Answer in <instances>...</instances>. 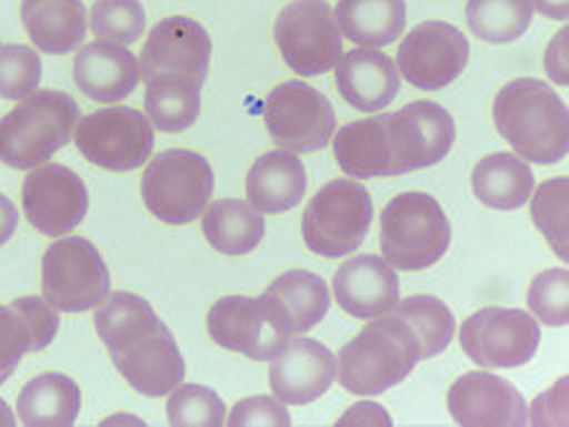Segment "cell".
<instances>
[{
	"mask_svg": "<svg viewBox=\"0 0 569 427\" xmlns=\"http://www.w3.org/2000/svg\"><path fill=\"white\" fill-rule=\"evenodd\" d=\"M395 177L426 170L448 157L456 142V122L446 106L436 102H412L388 114Z\"/></svg>",
	"mask_w": 569,
	"mask_h": 427,
	"instance_id": "cell-17",
	"label": "cell"
},
{
	"mask_svg": "<svg viewBox=\"0 0 569 427\" xmlns=\"http://www.w3.org/2000/svg\"><path fill=\"white\" fill-rule=\"evenodd\" d=\"M203 235L210 248L223 256H246L259 248L266 238L263 213L256 211L249 200L223 197L210 203L203 213Z\"/></svg>",
	"mask_w": 569,
	"mask_h": 427,
	"instance_id": "cell-28",
	"label": "cell"
},
{
	"mask_svg": "<svg viewBox=\"0 0 569 427\" xmlns=\"http://www.w3.org/2000/svg\"><path fill=\"white\" fill-rule=\"evenodd\" d=\"M41 286L43 298L57 312L81 314L104 302L112 278L94 243L79 235H61L43 253Z\"/></svg>",
	"mask_w": 569,
	"mask_h": 427,
	"instance_id": "cell-8",
	"label": "cell"
},
{
	"mask_svg": "<svg viewBox=\"0 0 569 427\" xmlns=\"http://www.w3.org/2000/svg\"><path fill=\"white\" fill-rule=\"evenodd\" d=\"M16 423V415L8 410V405L0 399V425H13Z\"/></svg>",
	"mask_w": 569,
	"mask_h": 427,
	"instance_id": "cell-48",
	"label": "cell"
},
{
	"mask_svg": "<svg viewBox=\"0 0 569 427\" xmlns=\"http://www.w3.org/2000/svg\"><path fill=\"white\" fill-rule=\"evenodd\" d=\"M531 221L562 261H569V180L552 177L531 193Z\"/></svg>",
	"mask_w": 569,
	"mask_h": 427,
	"instance_id": "cell-34",
	"label": "cell"
},
{
	"mask_svg": "<svg viewBox=\"0 0 569 427\" xmlns=\"http://www.w3.org/2000/svg\"><path fill=\"white\" fill-rule=\"evenodd\" d=\"M41 77L43 63L39 51L21 43L0 47V99L21 102L39 89Z\"/></svg>",
	"mask_w": 569,
	"mask_h": 427,
	"instance_id": "cell-37",
	"label": "cell"
},
{
	"mask_svg": "<svg viewBox=\"0 0 569 427\" xmlns=\"http://www.w3.org/2000/svg\"><path fill=\"white\" fill-rule=\"evenodd\" d=\"M535 8L531 0H468V29L486 43L503 47L529 31Z\"/></svg>",
	"mask_w": 569,
	"mask_h": 427,
	"instance_id": "cell-32",
	"label": "cell"
},
{
	"mask_svg": "<svg viewBox=\"0 0 569 427\" xmlns=\"http://www.w3.org/2000/svg\"><path fill=\"white\" fill-rule=\"evenodd\" d=\"M273 41L299 77H319L342 57V33L327 0H291L277 18Z\"/></svg>",
	"mask_w": 569,
	"mask_h": 427,
	"instance_id": "cell-10",
	"label": "cell"
},
{
	"mask_svg": "<svg viewBox=\"0 0 569 427\" xmlns=\"http://www.w3.org/2000/svg\"><path fill=\"white\" fill-rule=\"evenodd\" d=\"M531 8L552 21H567L569 18V0H531Z\"/></svg>",
	"mask_w": 569,
	"mask_h": 427,
	"instance_id": "cell-46",
	"label": "cell"
},
{
	"mask_svg": "<svg viewBox=\"0 0 569 427\" xmlns=\"http://www.w3.org/2000/svg\"><path fill=\"white\" fill-rule=\"evenodd\" d=\"M89 211V190L71 167H33L23 183V215L33 231L49 238H61L84 221Z\"/></svg>",
	"mask_w": 569,
	"mask_h": 427,
	"instance_id": "cell-16",
	"label": "cell"
},
{
	"mask_svg": "<svg viewBox=\"0 0 569 427\" xmlns=\"http://www.w3.org/2000/svg\"><path fill=\"white\" fill-rule=\"evenodd\" d=\"M448 413L466 427L529 425L527 399L511 382L489 372H468L448 389Z\"/></svg>",
	"mask_w": 569,
	"mask_h": 427,
	"instance_id": "cell-18",
	"label": "cell"
},
{
	"mask_svg": "<svg viewBox=\"0 0 569 427\" xmlns=\"http://www.w3.org/2000/svg\"><path fill=\"white\" fill-rule=\"evenodd\" d=\"M140 61L127 47L94 41L81 47L73 59V84L79 92L99 104H117L140 84Z\"/></svg>",
	"mask_w": 569,
	"mask_h": 427,
	"instance_id": "cell-21",
	"label": "cell"
},
{
	"mask_svg": "<svg viewBox=\"0 0 569 427\" xmlns=\"http://www.w3.org/2000/svg\"><path fill=\"white\" fill-rule=\"evenodd\" d=\"M423 359L416 334L398 316H380L350 339L337 357V377L347 393L372 397L406 382Z\"/></svg>",
	"mask_w": 569,
	"mask_h": 427,
	"instance_id": "cell-3",
	"label": "cell"
},
{
	"mask_svg": "<svg viewBox=\"0 0 569 427\" xmlns=\"http://www.w3.org/2000/svg\"><path fill=\"white\" fill-rule=\"evenodd\" d=\"M31 347V332L18 308L13 304L0 306V385L13 375Z\"/></svg>",
	"mask_w": 569,
	"mask_h": 427,
	"instance_id": "cell-39",
	"label": "cell"
},
{
	"mask_svg": "<svg viewBox=\"0 0 569 427\" xmlns=\"http://www.w3.org/2000/svg\"><path fill=\"white\" fill-rule=\"evenodd\" d=\"M73 142L91 165L109 172H132L150 157L154 132L140 109L107 106L79 120Z\"/></svg>",
	"mask_w": 569,
	"mask_h": 427,
	"instance_id": "cell-11",
	"label": "cell"
},
{
	"mask_svg": "<svg viewBox=\"0 0 569 427\" xmlns=\"http://www.w3.org/2000/svg\"><path fill=\"white\" fill-rule=\"evenodd\" d=\"M476 197L493 211H519L535 193V172L519 154L497 152L483 157L471 175Z\"/></svg>",
	"mask_w": 569,
	"mask_h": 427,
	"instance_id": "cell-29",
	"label": "cell"
},
{
	"mask_svg": "<svg viewBox=\"0 0 569 427\" xmlns=\"http://www.w3.org/2000/svg\"><path fill=\"white\" fill-rule=\"evenodd\" d=\"M263 122L279 150L317 152L332 140L337 114L329 99L307 81H283L263 102Z\"/></svg>",
	"mask_w": 569,
	"mask_h": 427,
	"instance_id": "cell-12",
	"label": "cell"
},
{
	"mask_svg": "<svg viewBox=\"0 0 569 427\" xmlns=\"http://www.w3.org/2000/svg\"><path fill=\"white\" fill-rule=\"evenodd\" d=\"M307 193V167L289 150L261 154L246 175V197L263 215L293 211Z\"/></svg>",
	"mask_w": 569,
	"mask_h": 427,
	"instance_id": "cell-23",
	"label": "cell"
},
{
	"mask_svg": "<svg viewBox=\"0 0 569 427\" xmlns=\"http://www.w3.org/2000/svg\"><path fill=\"white\" fill-rule=\"evenodd\" d=\"M332 291L339 308L355 319H380L400 302V281L380 256H355L337 268Z\"/></svg>",
	"mask_w": 569,
	"mask_h": 427,
	"instance_id": "cell-20",
	"label": "cell"
},
{
	"mask_svg": "<svg viewBox=\"0 0 569 427\" xmlns=\"http://www.w3.org/2000/svg\"><path fill=\"white\" fill-rule=\"evenodd\" d=\"M493 124L521 160L535 165H557L567 157V106L545 81H509L493 99Z\"/></svg>",
	"mask_w": 569,
	"mask_h": 427,
	"instance_id": "cell-2",
	"label": "cell"
},
{
	"mask_svg": "<svg viewBox=\"0 0 569 427\" xmlns=\"http://www.w3.org/2000/svg\"><path fill=\"white\" fill-rule=\"evenodd\" d=\"M208 334L220 349L271 362L291 339V326L269 296H226L210 306Z\"/></svg>",
	"mask_w": 569,
	"mask_h": 427,
	"instance_id": "cell-9",
	"label": "cell"
},
{
	"mask_svg": "<svg viewBox=\"0 0 569 427\" xmlns=\"http://www.w3.org/2000/svg\"><path fill=\"white\" fill-rule=\"evenodd\" d=\"M539 324L521 308H481L461 326V349L483 369H519L537 354Z\"/></svg>",
	"mask_w": 569,
	"mask_h": 427,
	"instance_id": "cell-13",
	"label": "cell"
},
{
	"mask_svg": "<svg viewBox=\"0 0 569 427\" xmlns=\"http://www.w3.org/2000/svg\"><path fill=\"white\" fill-rule=\"evenodd\" d=\"M545 71L557 87L569 84V29L555 33L545 51Z\"/></svg>",
	"mask_w": 569,
	"mask_h": 427,
	"instance_id": "cell-43",
	"label": "cell"
},
{
	"mask_svg": "<svg viewBox=\"0 0 569 427\" xmlns=\"http://www.w3.org/2000/svg\"><path fill=\"white\" fill-rule=\"evenodd\" d=\"M21 18L33 47L51 57L81 49L89 31L81 0H23Z\"/></svg>",
	"mask_w": 569,
	"mask_h": 427,
	"instance_id": "cell-25",
	"label": "cell"
},
{
	"mask_svg": "<svg viewBox=\"0 0 569 427\" xmlns=\"http://www.w3.org/2000/svg\"><path fill=\"white\" fill-rule=\"evenodd\" d=\"M335 157L347 177H395V154L388 114L347 124L335 138Z\"/></svg>",
	"mask_w": 569,
	"mask_h": 427,
	"instance_id": "cell-24",
	"label": "cell"
},
{
	"mask_svg": "<svg viewBox=\"0 0 569 427\" xmlns=\"http://www.w3.org/2000/svg\"><path fill=\"white\" fill-rule=\"evenodd\" d=\"M337 29L357 49H385L406 31V0H337Z\"/></svg>",
	"mask_w": 569,
	"mask_h": 427,
	"instance_id": "cell-26",
	"label": "cell"
},
{
	"mask_svg": "<svg viewBox=\"0 0 569 427\" xmlns=\"http://www.w3.org/2000/svg\"><path fill=\"white\" fill-rule=\"evenodd\" d=\"M372 223V195L355 180H332L311 197L301 238L321 258H345L365 243Z\"/></svg>",
	"mask_w": 569,
	"mask_h": 427,
	"instance_id": "cell-6",
	"label": "cell"
},
{
	"mask_svg": "<svg viewBox=\"0 0 569 427\" xmlns=\"http://www.w3.org/2000/svg\"><path fill=\"white\" fill-rule=\"evenodd\" d=\"M337 379V359L325 344L297 336L271 359L269 385L283 405H311L329 393Z\"/></svg>",
	"mask_w": 569,
	"mask_h": 427,
	"instance_id": "cell-19",
	"label": "cell"
},
{
	"mask_svg": "<svg viewBox=\"0 0 569 427\" xmlns=\"http://www.w3.org/2000/svg\"><path fill=\"white\" fill-rule=\"evenodd\" d=\"M263 294L287 316L291 334H307L315 329L317 324L325 322L329 306H332L325 278L301 268L287 271Z\"/></svg>",
	"mask_w": 569,
	"mask_h": 427,
	"instance_id": "cell-30",
	"label": "cell"
},
{
	"mask_svg": "<svg viewBox=\"0 0 569 427\" xmlns=\"http://www.w3.org/2000/svg\"><path fill=\"white\" fill-rule=\"evenodd\" d=\"M339 427L345 425H392L390 413L380 407L378 403H357L352 410H347L342 417L337 420Z\"/></svg>",
	"mask_w": 569,
	"mask_h": 427,
	"instance_id": "cell-44",
	"label": "cell"
},
{
	"mask_svg": "<svg viewBox=\"0 0 569 427\" xmlns=\"http://www.w3.org/2000/svg\"><path fill=\"white\" fill-rule=\"evenodd\" d=\"M228 425H277L287 427L291 425V415L287 405L277 397H246L233 407V413L228 415Z\"/></svg>",
	"mask_w": 569,
	"mask_h": 427,
	"instance_id": "cell-41",
	"label": "cell"
},
{
	"mask_svg": "<svg viewBox=\"0 0 569 427\" xmlns=\"http://www.w3.org/2000/svg\"><path fill=\"white\" fill-rule=\"evenodd\" d=\"M337 92L357 112H380L400 92L395 59L378 49H355L335 63Z\"/></svg>",
	"mask_w": 569,
	"mask_h": 427,
	"instance_id": "cell-22",
	"label": "cell"
},
{
	"mask_svg": "<svg viewBox=\"0 0 569 427\" xmlns=\"http://www.w3.org/2000/svg\"><path fill=\"white\" fill-rule=\"evenodd\" d=\"M451 223L438 200L428 193H400L380 217L382 258L395 271H426L446 256Z\"/></svg>",
	"mask_w": 569,
	"mask_h": 427,
	"instance_id": "cell-5",
	"label": "cell"
},
{
	"mask_svg": "<svg viewBox=\"0 0 569 427\" xmlns=\"http://www.w3.org/2000/svg\"><path fill=\"white\" fill-rule=\"evenodd\" d=\"M216 177L210 162L192 150H168L147 165L142 200L164 225H188L210 205Z\"/></svg>",
	"mask_w": 569,
	"mask_h": 427,
	"instance_id": "cell-7",
	"label": "cell"
},
{
	"mask_svg": "<svg viewBox=\"0 0 569 427\" xmlns=\"http://www.w3.org/2000/svg\"><path fill=\"white\" fill-rule=\"evenodd\" d=\"M168 420L170 425H192V427H218L226 425V405L213 389L203 385H180L172 389L168 399Z\"/></svg>",
	"mask_w": 569,
	"mask_h": 427,
	"instance_id": "cell-36",
	"label": "cell"
},
{
	"mask_svg": "<svg viewBox=\"0 0 569 427\" xmlns=\"http://www.w3.org/2000/svg\"><path fill=\"white\" fill-rule=\"evenodd\" d=\"M114 423H132V425H144V420H140V417H132V415H112L107 417L104 425H114Z\"/></svg>",
	"mask_w": 569,
	"mask_h": 427,
	"instance_id": "cell-47",
	"label": "cell"
},
{
	"mask_svg": "<svg viewBox=\"0 0 569 427\" xmlns=\"http://www.w3.org/2000/svg\"><path fill=\"white\" fill-rule=\"evenodd\" d=\"M94 329L119 375L144 397L170 395L186 379L178 342L142 296H107L94 312Z\"/></svg>",
	"mask_w": 569,
	"mask_h": 427,
	"instance_id": "cell-1",
	"label": "cell"
},
{
	"mask_svg": "<svg viewBox=\"0 0 569 427\" xmlns=\"http://www.w3.org/2000/svg\"><path fill=\"white\" fill-rule=\"evenodd\" d=\"M18 228V211L11 203V197H6L0 193V248L13 238V233Z\"/></svg>",
	"mask_w": 569,
	"mask_h": 427,
	"instance_id": "cell-45",
	"label": "cell"
},
{
	"mask_svg": "<svg viewBox=\"0 0 569 427\" xmlns=\"http://www.w3.org/2000/svg\"><path fill=\"white\" fill-rule=\"evenodd\" d=\"M531 316L547 326L569 324V274L565 268H549L531 281L527 291Z\"/></svg>",
	"mask_w": 569,
	"mask_h": 427,
	"instance_id": "cell-38",
	"label": "cell"
},
{
	"mask_svg": "<svg viewBox=\"0 0 569 427\" xmlns=\"http://www.w3.org/2000/svg\"><path fill=\"white\" fill-rule=\"evenodd\" d=\"M81 410V389L61 372H46L18 393L16 417L29 427H69Z\"/></svg>",
	"mask_w": 569,
	"mask_h": 427,
	"instance_id": "cell-27",
	"label": "cell"
},
{
	"mask_svg": "<svg viewBox=\"0 0 569 427\" xmlns=\"http://www.w3.org/2000/svg\"><path fill=\"white\" fill-rule=\"evenodd\" d=\"M567 377H562L547 395L537 399L529 410L531 425H567Z\"/></svg>",
	"mask_w": 569,
	"mask_h": 427,
	"instance_id": "cell-42",
	"label": "cell"
},
{
	"mask_svg": "<svg viewBox=\"0 0 569 427\" xmlns=\"http://www.w3.org/2000/svg\"><path fill=\"white\" fill-rule=\"evenodd\" d=\"M79 106L69 94L41 89L18 102L0 120V162L13 170H33L71 142Z\"/></svg>",
	"mask_w": 569,
	"mask_h": 427,
	"instance_id": "cell-4",
	"label": "cell"
},
{
	"mask_svg": "<svg viewBox=\"0 0 569 427\" xmlns=\"http://www.w3.org/2000/svg\"><path fill=\"white\" fill-rule=\"evenodd\" d=\"M11 304L18 308V314L23 316L26 326H29L31 342H33L31 352H41L49 347V344L53 342V336H57V332H59L57 308H53L41 296H23V298H16V302H11Z\"/></svg>",
	"mask_w": 569,
	"mask_h": 427,
	"instance_id": "cell-40",
	"label": "cell"
},
{
	"mask_svg": "<svg viewBox=\"0 0 569 427\" xmlns=\"http://www.w3.org/2000/svg\"><path fill=\"white\" fill-rule=\"evenodd\" d=\"M147 16L140 0H94L89 13V29L99 41L132 47L144 31Z\"/></svg>",
	"mask_w": 569,
	"mask_h": 427,
	"instance_id": "cell-35",
	"label": "cell"
},
{
	"mask_svg": "<svg viewBox=\"0 0 569 427\" xmlns=\"http://www.w3.org/2000/svg\"><path fill=\"white\" fill-rule=\"evenodd\" d=\"M471 59V43L456 26L426 21L400 41L395 67L410 87L420 92H438L463 74Z\"/></svg>",
	"mask_w": 569,
	"mask_h": 427,
	"instance_id": "cell-14",
	"label": "cell"
},
{
	"mask_svg": "<svg viewBox=\"0 0 569 427\" xmlns=\"http://www.w3.org/2000/svg\"><path fill=\"white\" fill-rule=\"evenodd\" d=\"M392 316L410 326L420 344V354L423 359L438 357L440 352L448 349L453 334H456V319L453 312L436 296H410L406 302H398L392 308Z\"/></svg>",
	"mask_w": 569,
	"mask_h": 427,
	"instance_id": "cell-33",
	"label": "cell"
},
{
	"mask_svg": "<svg viewBox=\"0 0 569 427\" xmlns=\"http://www.w3.org/2000/svg\"><path fill=\"white\" fill-rule=\"evenodd\" d=\"M213 57V41L203 23L188 16H168L147 35L140 74L144 81L154 77L188 79L203 87Z\"/></svg>",
	"mask_w": 569,
	"mask_h": 427,
	"instance_id": "cell-15",
	"label": "cell"
},
{
	"mask_svg": "<svg viewBox=\"0 0 569 427\" xmlns=\"http://www.w3.org/2000/svg\"><path fill=\"white\" fill-rule=\"evenodd\" d=\"M144 114L160 132L176 134L196 124L200 114V84L188 79L154 77L144 81Z\"/></svg>",
	"mask_w": 569,
	"mask_h": 427,
	"instance_id": "cell-31",
	"label": "cell"
}]
</instances>
